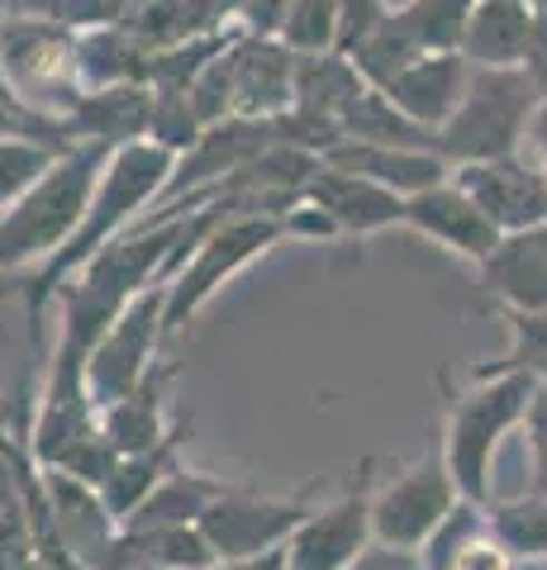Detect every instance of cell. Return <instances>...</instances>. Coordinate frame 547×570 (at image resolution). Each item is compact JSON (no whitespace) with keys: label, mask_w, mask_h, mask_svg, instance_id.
<instances>
[{"label":"cell","mask_w":547,"mask_h":570,"mask_svg":"<svg viewBox=\"0 0 547 570\" xmlns=\"http://www.w3.org/2000/svg\"><path fill=\"white\" fill-rule=\"evenodd\" d=\"M172 171H176V153L157 148V142H148V138L129 142V148H119L110 157V167H105L100 186H96V200H91V209H86V219L72 234V243H67L58 257H48L25 285V309H29L33 343H39V318H43V309L52 305V299H58L62 285L72 276H81L115 238H125L148 205L163 200Z\"/></svg>","instance_id":"6da1fadb"},{"label":"cell","mask_w":547,"mask_h":570,"mask_svg":"<svg viewBox=\"0 0 547 570\" xmlns=\"http://www.w3.org/2000/svg\"><path fill=\"white\" fill-rule=\"evenodd\" d=\"M110 157H115L110 148H91V142L62 153L20 205L0 214V276L25 272V266L39 272L48 257H58L72 243L86 209L96 200V186L105 167H110Z\"/></svg>","instance_id":"7a4b0ae2"},{"label":"cell","mask_w":547,"mask_h":570,"mask_svg":"<svg viewBox=\"0 0 547 570\" xmlns=\"http://www.w3.org/2000/svg\"><path fill=\"white\" fill-rule=\"evenodd\" d=\"M538 376L528 371H500V376H476L471 390L448 395V423H443V456L467 504H490V466L496 448L509 428H519L534 409Z\"/></svg>","instance_id":"3957f363"},{"label":"cell","mask_w":547,"mask_h":570,"mask_svg":"<svg viewBox=\"0 0 547 570\" xmlns=\"http://www.w3.org/2000/svg\"><path fill=\"white\" fill-rule=\"evenodd\" d=\"M543 110L538 86L519 71H481L476 67L471 91L462 110L448 119L438 134V157L448 167H471V163H496V157H519L534 119Z\"/></svg>","instance_id":"277c9868"},{"label":"cell","mask_w":547,"mask_h":570,"mask_svg":"<svg viewBox=\"0 0 547 570\" xmlns=\"http://www.w3.org/2000/svg\"><path fill=\"white\" fill-rule=\"evenodd\" d=\"M281 238L286 234H281V219H272V214H234V219H224L219 228H209L196 243V253L182 262V272L167 281V337L182 333L191 318L219 295L224 281L248 272Z\"/></svg>","instance_id":"5b68a950"},{"label":"cell","mask_w":547,"mask_h":570,"mask_svg":"<svg viewBox=\"0 0 547 570\" xmlns=\"http://www.w3.org/2000/svg\"><path fill=\"white\" fill-rule=\"evenodd\" d=\"M0 67L10 71L20 96L52 119H67L86 96L77 67V33L52 29L43 20L0 14Z\"/></svg>","instance_id":"8992f818"},{"label":"cell","mask_w":547,"mask_h":570,"mask_svg":"<svg viewBox=\"0 0 547 570\" xmlns=\"http://www.w3.org/2000/svg\"><path fill=\"white\" fill-rule=\"evenodd\" d=\"M462 504V490L448 471L443 438L423 452L414 466H404L395 480H385L372 499V528L377 542L400 547V551H423L433 542V532L452 519V509Z\"/></svg>","instance_id":"52a82bcc"},{"label":"cell","mask_w":547,"mask_h":570,"mask_svg":"<svg viewBox=\"0 0 547 570\" xmlns=\"http://www.w3.org/2000/svg\"><path fill=\"white\" fill-rule=\"evenodd\" d=\"M314 494H320V480H310L300 494H257V490L228 485L201 519V532L215 547L219 566L262 557V551L286 547L295 538V528L314 513Z\"/></svg>","instance_id":"ba28073f"},{"label":"cell","mask_w":547,"mask_h":570,"mask_svg":"<svg viewBox=\"0 0 547 570\" xmlns=\"http://www.w3.org/2000/svg\"><path fill=\"white\" fill-rule=\"evenodd\" d=\"M163 343H167V285H153V291H144L115 318V328L105 333V343L96 347L91 376H86L96 414L110 409L115 400H125L129 390H138L153 376L157 347Z\"/></svg>","instance_id":"9c48e42d"},{"label":"cell","mask_w":547,"mask_h":570,"mask_svg":"<svg viewBox=\"0 0 547 570\" xmlns=\"http://www.w3.org/2000/svg\"><path fill=\"white\" fill-rule=\"evenodd\" d=\"M372 499H377L372 475H367V461H362V466L352 471L348 490L339 499H329V504H320L305 523L295 528V538L286 542L291 570H348L367 547L377 542Z\"/></svg>","instance_id":"30bf717a"},{"label":"cell","mask_w":547,"mask_h":570,"mask_svg":"<svg viewBox=\"0 0 547 570\" xmlns=\"http://www.w3.org/2000/svg\"><path fill=\"white\" fill-rule=\"evenodd\" d=\"M452 181L481 205L505 238L534 234L547 224V176L534 157H496V163L452 167Z\"/></svg>","instance_id":"8fae6325"},{"label":"cell","mask_w":547,"mask_h":570,"mask_svg":"<svg viewBox=\"0 0 547 570\" xmlns=\"http://www.w3.org/2000/svg\"><path fill=\"white\" fill-rule=\"evenodd\" d=\"M400 228H414L419 238L448 247V253L467 257L476 266H486L490 257H496V247L505 243L496 219H490V214L476 205L471 195L452 181V176L443 186L410 195V200H404V224Z\"/></svg>","instance_id":"7c38bea8"},{"label":"cell","mask_w":547,"mask_h":570,"mask_svg":"<svg viewBox=\"0 0 547 570\" xmlns=\"http://www.w3.org/2000/svg\"><path fill=\"white\" fill-rule=\"evenodd\" d=\"M43 504H48V528L81 566L105 570L110 566V551L119 542V523L115 513L105 509L100 490H91L86 480L43 466Z\"/></svg>","instance_id":"4fadbf2b"},{"label":"cell","mask_w":547,"mask_h":570,"mask_svg":"<svg viewBox=\"0 0 547 570\" xmlns=\"http://www.w3.org/2000/svg\"><path fill=\"white\" fill-rule=\"evenodd\" d=\"M295 58L281 39L238 33L234 43V119H276L295 105Z\"/></svg>","instance_id":"5bb4252c"},{"label":"cell","mask_w":547,"mask_h":570,"mask_svg":"<svg viewBox=\"0 0 547 570\" xmlns=\"http://www.w3.org/2000/svg\"><path fill=\"white\" fill-rule=\"evenodd\" d=\"M471 77H476V67L462 58V52H423L385 96H391L419 129H429L438 138L448 129V119L462 110Z\"/></svg>","instance_id":"9a60e30c"},{"label":"cell","mask_w":547,"mask_h":570,"mask_svg":"<svg viewBox=\"0 0 547 570\" xmlns=\"http://www.w3.org/2000/svg\"><path fill=\"white\" fill-rule=\"evenodd\" d=\"M305 200H314L333 224H339L343 238H367V234H381V228H400L404 224V200L395 190H385L367 176H352L329 167L314 176L305 186Z\"/></svg>","instance_id":"2e32d148"},{"label":"cell","mask_w":547,"mask_h":570,"mask_svg":"<svg viewBox=\"0 0 547 570\" xmlns=\"http://www.w3.org/2000/svg\"><path fill=\"white\" fill-rule=\"evenodd\" d=\"M324 163L339 171H352V176H367V181L395 190L400 200L443 186L452 176V167L433 148H377V142H352V138H343Z\"/></svg>","instance_id":"e0dca14e"},{"label":"cell","mask_w":547,"mask_h":570,"mask_svg":"<svg viewBox=\"0 0 547 570\" xmlns=\"http://www.w3.org/2000/svg\"><path fill=\"white\" fill-rule=\"evenodd\" d=\"M148 119H153V86H110V91H86L81 105L67 124H72V138L91 142V148H129V142L148 138Z\"/></svg>","instance_id":"ac0fdd59"},{"label":"cell","mask_w":547,"mask_h":570,"mask_svg":"<svg viewBox=\"0 0 547 570\" xmlns=\"http://www.w3.org/2000/svg\"><path fill=\"white\" fill-rule=\"evenodd\" d=\"M534 39V6L528 0H476L462 58L481 71H519Z\"/></svg>","instance_id":"d6986e66"},{"label":"cell","mask_w":547,"mask_h":570,"mask_svg":"<svg viewBox=\"0 0 547 570\" xmlns=\"http://www.w3.org/2000/svg\"><path fill=\"white\" fill-rule=\"evenodd\" d=\"M486 291L496 295L500 314H543L547 309V243L543 234H515L481 266Z\"/></svg>","instance_id":"ffe728a7"},{"label":"cell","mask_w":547,"mask_h":570,"mask_svg":"<svg viewBox=\"0 0 547 570\" xmlns=\"http://www.w3.org/2000/svg\"><path fill=\"white\" fill-rule=\"evenodd\" d=\"M105 570H219L201 528H119Z\"/></svg>","instance_id":"44dd1931"},{"label":"cell","mask_w":547,"mask_h":570,"mask_svg":"<svg viewBox=\"0 0 547 570\" xmlns=\"http://www.w3.org/2000/svg\"><path fill=\"white\" fill-rule=\"evenodd\" d=\"M167 381H172V371H153L138 390H129L125 400H115L110 409H100L96 414L100 433L110 438V448L119 456L153 452L157 442L172 433V423H167Z\"/></svg>","instance_id":"7402d4cb"},{"label":"cell","mask_w":547,"mask_h":570,"mask_svg":"<svg viewBox=\"0 0 547 570\" xmlns=\"http://www.w3.org/2000/svg\"><path fill=\"white\" fill-rule=\"evenodd\" d=\"M77 67L86 91H110V86H148L153 48L129 24L77 33Z\"/></svg>","instance_id":"603a6c76"},{"label":"cell","mask_w":547,"mask_h":570,"mask_svg":"<svg viewBox=\"0 0 547 570\" xmlns=\"http://www.w3.org/2000/svg\"><path fill=\"white\" fill-rule=\"evenodd\" d=\"M191 433V419H182V423H172V433L157 442L153 452H134V456H119V466H115V475L100 485V499H105V509L115 513V523L125 528L134 513H138V504L163 485V480L182 466V456H176V448H182V438Z\"/></svg>","instance_id":"cb8c5ba5"},{"label":"cell","mask_w":547,"mask_h":570,"mask_svg":"<svg viewBox=\"0 0 547 570\" xmlns=\"http://www.w3.org/2000/svg\"><path fill=\"white\" fill-rule=\"evenodd\" d=\"M362 91H372V86L362 81V71L352 67L348 52H300L295 58V110L343 124V115Z\"/></svg>","instance_id":"d4e9b609"},{"label":"cell","mask_w":547,"mask_h":570,"mask_svg":"<svg viewBox=\"0 0 547 570\" xmlns=\"http://www.w3.org/2000/svg\"><path fill=\"white\" fill-rule=\"evenodd\" d=\"M224 490H228V480H219V475L176 466L163 485H157L144 504H138V513L125 528H201L209 504H215Z\"/></svg>","instance_id":"484cf974"},{"label":"cell","mask_w":547,"mask_h":570,"mask_svg":"<svg viewBox=\"0 0 547 570\" xmlns=\"http://www.w3.org/2000/svg\"><path fill=\"white\" fill-rule=\"evenodd\" d=\"M343 138L377 142V148H433L438 153V138L429 129H419L385 91H362L352 100V110L343 115Z\"/></svg>","instance_id":"4316f807"},{"label":"cell","mask_w":547,"mask_h":570,"mask_svg":"<svg viewBox=\"0 0 547 570\" xmlns=\"http://www.w3.org/2000/svg\"><path fill=\"white\" fill-rule=\"evenodd\" d=\"M138 0H0V14H25L43 20L67 33H91V29H119L129 24Z\"/></svg>","instance_id":"83f0119b"},{"label":"cell","mask_w":547,"mask_h":570,"mask_svg":"<svg viewBox=\"0 0 547 570\" xmlns=\"http://www.w3.org/2000/svg\"><path fill=\"white\" fill-rule=\"evenodd\" d=\"M0 142H39V148H52V153L81 148L72 138V124L43 115L39 105H29L6 67H0Z\"/></svg>","instance_id":"f1b7e54d"},{"label":"cell","mask_w":547,"mask_h":570,"mask_svg":"<svg viewBox=\"0 0 547 570\" xmlns=\"http://www.w3.org/2000/svg\"><path fill=\"white\" fill-rule=\"evenodd\" d=\"M348 58H352V67L362 71V81L372 86V91H391L404 71L423 58V48L395 24V14H391L377 33H367L358 48H348Z\"/></svg>","instance_id":"f546056e"},{"label":"cell","mask_w":547,"mask_h":570,"mask_svg":"<svg viewBox=\"0 0 547 570\" xmlns=\"http://www.w3.org/2000/svg\"><path fill=\"white\" fill-rule=\"evenodd\" d=\"M471 10L476 0H410L404 10H395V24L423 52H462Z\"/></svg>","instance_id":"4dcf8cb0"},{"label":"cell","mask_w":547,"mask_h":570,"mask_svg":"<svg viewBox=\"0 0 547 570\" xmlns=\"http://www.w3.org/2000/svg\"><path fill=\"white\" fill-rule=\"evenodd\" d=\"M509 347L500 362L476 366V376H500V371H528V376L547 381V309L543 314H505Z\"/></svg>","instance_id":"1f68e13d"},{"label":"cell","mask_w":547,"mask_h":570,"mask_svg":"<svg viewBox=\"0 0 547 570\" xmlns=\"http://www.w3.org/2000/svg\"><path fill=\"white\" fill-rule=\"evenodd\" d=\"M490 532L515 551V557H547V499H515V504L490 509Z\"/></svg>","instance_id":"d6a6232c"},{"label":"cell","mask_w":547,"mask_h":570,"mask_svg":"<svg viewBox=\"0 0 547 570\" xmlns=\"http://www.w3.org/2000/svg\"><path fill=\"white\" fill-rule=\"evenodd\" d=\"M276 39L291 52H339V0H295Z\"/></svg>","instance_id":"836d02e7"},{"label":"cell","mask_w":547,"mask_h":570,"mask_svg":"<svg viewBox=\"0 0 547 570\" xmlns=\"http://www.w3.org/2000/svg\"><path fill=\"white\" fill-rule=\"evenodd\" d=\"M205 124L196 115V105H191V96L182 91H153V119H148V142H157V148L167 153H191L201 142Z\"/></svg>","instance_id":"e575fe53"},{"label":"cell","mask_w":547,"mask_h":570,"mask_svg":"<svg viewBox=\"0 0 547 570\" xmlns=\"http://www.w3.org/2000/svg\"><path fill=\"white\" fill-rule=\"evenodd\" d=\"M515 561H519L515 551L486 528V532H476V538H467L462 547H457L443 570H519Z\"/></svg>","instance_id":"d590c367"},{"label":"cell","mask_w":547,"mask_h":570,"mask_svg":"<svg viewBox=\"0 0 547 570\" xmlns=\"http://www.w3.org/2000/svg\"><path fill=\"white\" fill-rule=\"evenodd\" d=\"M528 494L534 499H547V381L538 385V395H534V409H528Z\"/></svg>","instance_id":"8d00e7d4"},{"label":"cell","mask_w":547,"mask_h":570,"mask_svg":"<svg viewBox=\"0 0 547 570\" xmlns=\"http://www.w3.org/2000/svg\"><path fill=\"white\" fill-rule=\"evenodd\" d=\"M281 234H286V238H305V243L343 238V234H339V224H333L314 200H305V195H300V200H295L286 214H281Z\"/></svg>","instance_id":"74e56055"},{"label":"cell","mask_w":547,"mask_h":570,"mask_svg":"<svg viewBox=\"0 0 547 570\" xmlns=\"http://www.w3.org/2000/svg\"><path fill=\"white\" fill-rule=\"evenodd\" d=\"M348 570H429V561H423V551H400V547L372 542Z\"/></svg>","instance_id":"f35d334b"},{"label":"cell","mask_w":547,"mask_h":570,"mask_svg":"<svg viewBox=\"0 0 547 570\" xmlns=\"http://www.w3.org/2000/svg\"><path fill=\"white\" fill-rule=\"evenodd\" d=\"M524 77L547 100V10H534V39H528V52H524Z\"/></svg>","instance_id":"ab89813d"},{"label":"cell","mask_w":547,"mask_h":570,"mask_svg":"<svg viewBox=\"0 0 547 570\" xmlns=\"http://www.w3.org/2000/svg\"><path fill=\"white\" fill-rule=\"evenodd\" d=\"M219 570H291V551L286 547H272L262 557H243V561H228Z\"/></svg>","instance_id":"60d3db41"},{"label":"cell","mask_w":547,"mask_h":570,"mask_svg":"<svg viewBox=\"0 0 547 570\" xmlns=\"http://www.w3.org/2000/svg\"><path fill=\"white\" fill-rule=\"evenodd\" d=\"M528 148H534V163H538V167H543V176H547V100H543V110H538V119H534Z\"/></svg>","instance_id":"b9f144b4"},{"label":"cell","mask_w":547,"mask_h":570,"mask_svg":"<svg viewBox=\"0 0 547 570\" xmlns=\"http://www.w3.org/2000/svg\"><path fill=\"white\" fill-rule=\"evenodd\" d=\"M528 6H534V10H547V0H528Z\"/></svg>","instance_id":"7bdbcfd3"}]
</instances>
